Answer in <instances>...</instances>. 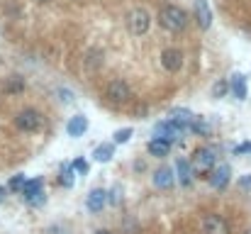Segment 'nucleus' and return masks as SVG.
<instances>
[{
    "instance_id": "7ed1b4c3",
    "label": "nucleus",
    "mask_w": 251,
    "mask_h": 234,
    "mask_svg": "<svg viewBox=\"0 0 251 234\" xmlns=\"http://www.w3.org/2000/svg\"><path fill=\"white\" fill-rule=\"evenodd\" d=\"M15 127L25 134H32V132H39L44 127V115L37 110V107H25L15 115Z\"/></svg>"
},
{
    "instance_id": "c85d7f7f",
    "label": "nucleus",
    "mask_w": 251,
    "mask_h": 234,
    "mask_svg": "<svg viewBox=\"0 0 251 234\" xmlns=\"http://www.w3.org/2000/svg\"><path fill=\"white\" fill-rule=\"evenodd\" d=\"M59 95H61V103H74V100H76L69 88H59Z\"/></svg>"
},
{
    "instance_id": "5701e85b",
    "label": "nucleus",
    "mask_w": 251,
    "mask_h": 234,
    "mask_svg": "<svg viewBox=\"0 0 251 234\" xmlns=\"http://www.w3.org/2000/svg\"><path fill=\"white\" fill-rule=\"evenodd\" d=\"M132 134H134L132 127H122V130H117L112 137H115V144H127V142L132 139Z\"/></svg>"
},
{
    "instance_id": "ddd939ff",
    "label": "nucleus",
    "mask_w": 251,
    "mask_h": 234,
    "mask_svg": "<svg viewBox=\"0 0 251 234\" xmlns=\"http://www.w3.org/2000/svg\"><path fill=\"white\" fill-rule=\"evenodd\" d=\"M168 120L171 122H176L180 130H190V125H193V120H195V115L188 110V107H173L171 112H168Z\"/></svg>"
},
{
    "instance_id": "f3484780",
    "label": "nucleus",
    "mask_w": 251,
    "mask_h": 234,
    "mask_svg": "<svg viewBox=\"0 0 251 234\" xmlns=\"http://www.w3.org/2000/svg\"><path fill=\"white\" fill-rule=\"evenodd\" d=\"M229 88H232V93H234V98L237 100H244L247 98V76L244 74H232L229 76Z\"/></svg>"
},
{
    "instance_id": "423d86ee",
    "label": "nucleus",
    "mask_w": 251,
    "mask_h": 234,
    "mask_svg": "<svg viewBox=\"0 0 251 234\" xmlns=\"http://www.w3.org/2000/svg\"><path fill=\"white\" fill-rule=\"evenodd\" d=\"M127 25H129V32H132V34L142 37V34L149 32L151 17H149V12H147L144 7H134V10H129V15H127Z\"/></svg>"
},
{
    "instance_id": "1a4fd4ad",
    "label": "nucleus",
    "mask_w": 251,
    "mask_h": 234,
    "mask_svg": "<svg viewBox=\"0 0 251 234\" xmlns=\"http://www.w3.org/2000/svg\"><path fill=\"white\" fill-rule=\"evenodd\" d=\"M229 181H232V168H229V163H220V166L207 176V183H210V188H215V190H225V188L229 185Z\"/></svg>"
},
{
    "instance_id": "7c9ffc66",
    "label": "nucleus",
    "mask_w": 251,
    "mask_h": 234,
    "mask_svg": "<svg viewBox=\"0 0 251 234\" xmlns=\"http://www.w3.org/2000/svg\"><path fill=\"white\" fill-rule=\"evenodd\" d=\"M5 193H7V188H5V185H0V200L5 198Z\"/></svg>"
},
{
    "instance_id": "412c9836",
    "label": "nucleus",
    "mask_w": 251,
    "mask_h": 234,
    "mask_svg": "<svg viewBox=\"0 0 251 234\" xmlns=\"http://www.w3.org/2000/svg\"><path fill=\"white\" fill-rule=\"evenodd\" d=\"M190 132H195V134H200V137H210V134H212V125H210L205 117H198V115H195V120H193V125H190Z\"/></svg>"
},
{
    "instance_id": "f03ea898",
    "label": "nucleus",
    "mask_w": 251,
    "mask_h": 234,
    "mask_svg": "<svg viewBox=\"0 0 251 234\" xmlns=\"http://www.w3.org/2000/svg\"><path fill=\"white\" fill-rule=\"evenodd\" d=\"M217 156H220V149H217V147H198V149L193 152V158H190L193 171L207 178V176L220 166V163H217Z\"/></svg>"
},
{
    "instance_id": "a211bd4d",
    "label": "nucleus",
    "mask_w": 251,
    "mask_h": 234,
    "mask_svg": "<svg viewBox=\"0 0 251 234\" xmlns=\"http://www.w3.org/2000/svg\"><path fill=\"white\" fill-rule=\"evenodd\" d=\"M25 76H20V74H15V76L5 78V83H2V90L7 93V95H20L22 90H25Z\"/></svg>"
},
{
    "instance_id": "dca6fc26",
    "label": "nucleus",
    "mask_w": 251,
    "mask_h": 234,
    "mask_svg": "<svg viewBox=\"0 0 251 234\" xmlns=\"http://www.w3.org/2000/svg\"><path fill=\"white\" fill-rule=\"evenodd\" d=\"M66 132H69V137H83L85 132H88V117H85V115L71 117V120L66 122Z\"/></svg>"
},
{
    "instance_id": "aec40b11",
    "label": "nucleus",
    "mask_w": 251,
    "mask_h": 234,
    "mask_svg": "<svg viewBox=\"0 0 251 234\" xmlns=\"http://www.w3.org/2000/svg\"><path fill=\"white\" fill-rule=\"evenodd\" d=\"M147 152L151 156H156V158H164V156H168V152H171V144L164 142V139H151V142L147 144Z\"/></svg>"
},
{
    "instance_id": "0eeeda50",
    "label": "nucleus",
    "mask_w": 251,
    "mask_h": 234,
    "mask_svg": "<svg viewBox=\"0 0 251 234\" xmlns=\"http://www.w3.org/2000/svg\"><path fill=\"white\" fill-rule=\"evenodd\" d=\"M185 134V130H180L176 122H171V120H161V122H156L154 125V139H164L168 144H173L178 137H183Z\"/></svg>"
},
{
    "instance_id": "b1692460",
    "label": "nucleus",
    "mask_w": 251,
    "mask_h": 234,
    "mask_svg": "<svg viewBox=\"0 0 251 234\" xmlns=\"http://www.w3.org/2000/svg\"><path fill=\"white\" fill-rule=\"evenodd\" d=\"M29 178H25L22 173H17V176H12L10 178V183H7V190H15V193H22V188H25V183H27Z\"/></svg>"
},
{
    "instance_id": "bb28decb",
    "label": "nucleus",
    "mask_w": 251,
    "mask_h": 234,
    "mask_svg": "<svg viewBox=\"0 0 251 234\" xmlns=\"http://www.w3.org/2000/svg\"><path fill=\"white\" fill-rule=\"evenodd\" d=\"M120 200H122V188L115 185V188L110 190V205H120Z\"/></svg>"
},
{
    "instance_id": "39448f33",
    "label": "nucleus",
    "mask_w": 251,
    "mask_h": 234,
    "mask_svg": "<svg viewBox=\"0 0 251 234\" xmlns=\"http://www.w3.org/2000/svg\"><path fill=\"white\" fill-rule=\"evenodd\" d=\"M22 200L27 203V205H32V208H37V205H42L44 200H47V195H44V181L42 178H29L27 183H25V188H22Z\"/></svg>"
},
{
    "instance_id": "4468645a",
    "label": "nucleus",
    "mask_w": 251,
    "mask_h": 234,
    "mask_svg": "<svg viewBox=\"0 0 251 234\" xmlns=\"http://www.w3.org/2000/svg\"><path fill=\"white\" fill-rule=\"evenodd\" d=\"M195 22L200 25V29H210L212 25V10L207 0H195Z\"/></svg>"
},
{
    "instance_id": "6ab92c4d",
    "label": "nucleus",
    "mask_w": 251,
    "mask_h": 234,
    "mask_svg": "<svg viewBox=\"0 0 251 234\" xmlns=\"http://www.w3.org/2000/svg\"><path fill=\"white\" fill-rule=\"evenodd\" d=\"M112 156H115V142H102V144H98L95 152H93V158L100 161V163H107Z\"/></svg>"
},
{
    "instance_id": "72a5a7b5",
    "label": "nucleus",
    "mask_w": 251,
    "mask_h": 234,
    "mask_svg": "<svg viewBox=\"0 0 251 234\" xmlns=\"http://www.w3.org/2000/svg\"><path fill=\"white\" fill-rule=\"evenodd\" d=\"M37 2H47V0H37Z\"/></svg>"
},
{
    "instance_id": "2eb2a0df",
    "label": "nucleus",
    "mask_w": 251,
    "mask_h": 234,
    "mask_svg": "<svg viewBox=\"0 0 251 234\" xmlns=\"http://www.w3.org/2000/svg\"><path fill=\"white\" fill-rule=\"evenodd\" d=\"M176 173H178V181H180V185H190L193 183V163L188 161V158H180L178 156V161H176Z\"/></svg>"
},
{
    "instance_id": "f257e3e1",
    "label": "nucleus",
    "mask_w": 251,
    "mask_h": 234,
    "mask_svg": "<svg viewBox=\"0 0 251 234\" xmlns=\"http://www.w3.org/2000/svg\"><path fill=\"white\" fill-rule=\"evenodd\" d=\"M159 25L168 29V32H183L188 27V12L180 7V5H173V2H166L161 10H159Z\"/></svg>"
},
{
    "instance_id": "c756f323",
    "label": "nucleus",
    "mask_w": 251,
    "mask_h": 234,
    "mask_svg": "<svg viewBox=\"0 0 251 234\" xmlns=\"http://www.w3.org/2000/svg\"><path fill=\"white\" fill-rule=\"evenodd\" d=\"M242 154H251V142H244V144L234 147V156H242Z\"/></svg>"
},
{
    "instance_id": "cd10ccee",
    "label": "nucleus",
    "mask_w": 251,
    "mask_h": 234,
    "mask_svg": "<svg viewBox=\"0 0 251 234\" xmlns=\"http://www.w3.org/2000/svg\"><path fill=\"white\" fill-rule=\"evenodd\" d=\"M239 188H242L244 193H251V173H247V176L239 178Z\"/></svg>"
},
{
    "instance_id": "473e14b6",
    "label": "nucleus",
    "mask_w": 251,
    "mask_h": 234,
    "mask_svg": "<svg viewBox=\"0 0 251 234\" xmlns=\"http://www.w3.org/2000/svg\"><path fill=\"white\" fill-rule=\"evenodd\" d=\"M244 234H251V230H247V232H244Z\"/></svg>"
},
{
    "instance_id": "a878e982",
    "label": "nucleus",
    "mask_w": 251,
    "mask_h": 234,
    "mask_svg": "<svg viewBox=\"0 0 251 234\" xmlns=\"http://www.w3.org/2000/svg\"><path fill=\"white\" fill-rule=\"evenodd\" d=\"M71 163H74V171H76V173H81V176L88 173V161H85V158H74Z\"/></svg>"
},
{
    "instance_id": "6e6552de",
    "label": "nucleus",
    "mask_w": 251,
    "mask_h": 234,
    "mask_svg": "<svg viewBox=\"0 0 251 234\" xmlns=\"http://www.w3.org/2000/svg\"><path fill=\"white\" fill-rule=\"evenodd\" d=\"M200 227H202V232L205 234H232L229 222H227L222 215H215V212L205 215V217L200 220Z\"/></svg>"
},
{
    "instance_id": "393cba45",
    "label": "nucleus",
    "mask_w": 251,
    "mask_h": 234,
    "mask_svg": "<svg viewBox=\"0 0 251 234\" xmlns=\"http://www.w3.org/2000/svg\"><path fill=\"white\" fill-rule=\"evenodd\" d=\"M227 90H232V88H229V80H217V83L212 85V98H222Z\"/></svg>"
},
{
    "instance_id": "f8f14e48",
    "label": "nucleus",
    "mask_w": 251,
    "mask_h": 234,
    "mask_svg": "<svg viewBox=\"0 0 251 234\" xmlns=\"http://www.w3.org/2000/svg\"><path fill=\"white\" fill-rule=\"evenodd\" d=\"M176 178L178 176H173V168H168V166H161V168H156L154 171V185L159 188V190H171L173 185H176Z\"/></svg>"
},
{
    "instance_id": "4be33fe9",
    "label": "nucleus",
    "mask_w": 251,
    "mask_h": 234,
    "mask_svg": "<svg viewBox=\"0 0 251 234\" xmlns=\"http://www.w3.org/2000/svg\"><path fill=\"white\" fill-rule=\"evenodd\" d=\"M74 181H76V171H74V163H66L61 166V173H59V183L64 188H74Z\"/></svg>"
},
{
    "instance_id": "9d476101",
    "label": "nucleus",
    "mask_w": 251,
    "mask_h": 234,
    "mask_svg": "<svg viewBox=\"0 0 251 234\" xmlns=\"http://www.w3.org/2000/svg\"><path fill=\"white\" fill-rule=\"evenodd\" d=\"M161 66L166 69L168 74H178L183 69V52L180 49H173V47L164 49L161 52Z\"/></svg>"
},
{
    "instance_id": "20e7f679",
    "label": "nucleus",
    "mask_w": 251,
    "mask_h": 234,
    "mask_svg": "<svg viewBox=\"0 0 251 234\" xmlns=\"http://www.w3.org/2000/svg\"><path fill=\"white\" fill-rule=\"evenodd\" d=\"M105 100H107L110 105H125V103H129V100H132V88H129V83H127L125 78H112V80H107V85H105Z\"/></svg>"
},
{
    "instance_id": "9b49d317",
    "label": "nucleus",
    "mask_w": 251,
    "mask_h": 234,
    "mask_svg": "<svg viewBox=\"0 0 251 234\" xmlns=\"http://www.w3.org/2000/svg\"><path fill=\"white\" fill-rule=\"evenodd\" d=\"M110 203V193L105 190V188H93L90 193H88V198H85V208L90 210V212H102V208Z\"/></svg>"
},
{
    "instance_id": "2f4dec72",
    "label": "nucleus",
    "mask_w": 251,
    "mask_h": 234,
    "mask_svg": "<svg viewBox=\"0 0 251 234\" xmlns=\"http://www.w3.org/2000/svg\"><path fill=\"white\" fill-rule=\"evenodd\" d=\"M95 234H112V232H110V230H98Z\"/></svg>"
}]
</instances>
